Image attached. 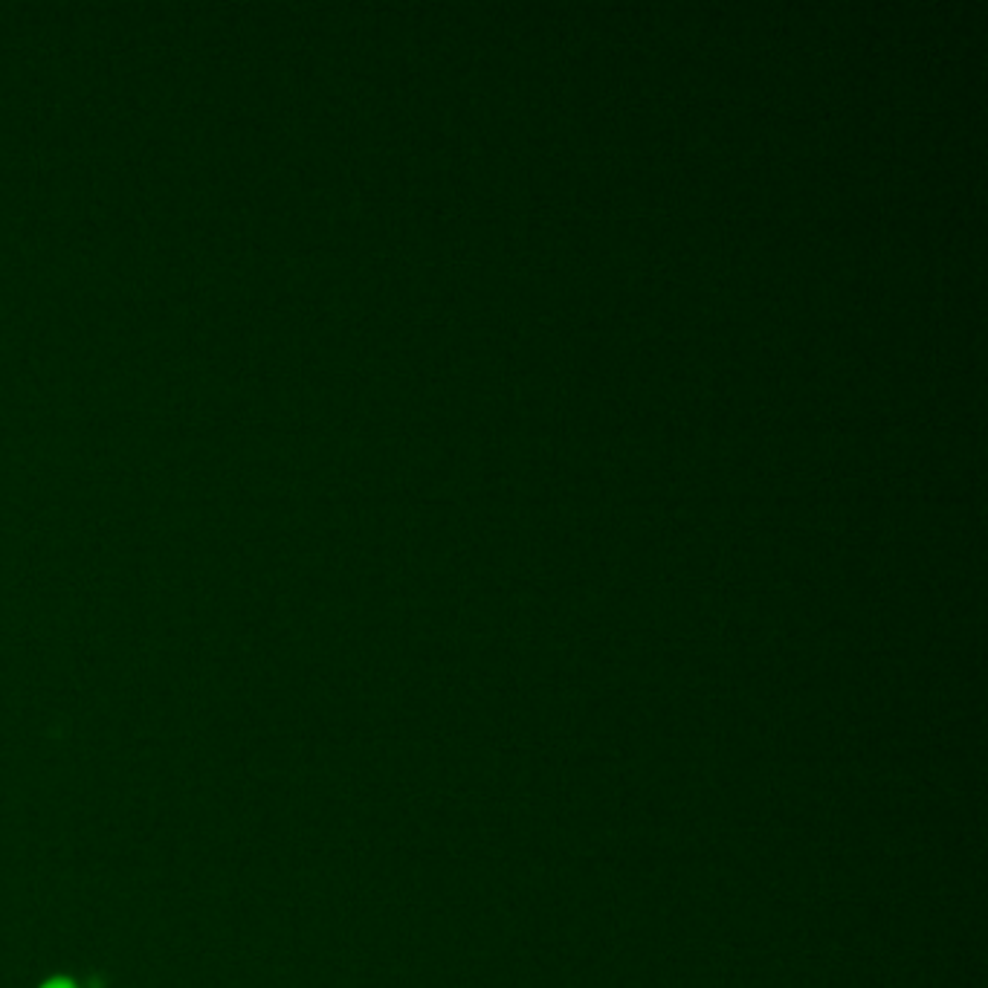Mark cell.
<instances>
[{
  "label": "cell",
  "mask_w": 988,
  "mask_h": 988,
  "mask_svg": "<svg viewBox=\"0 0 988 988\" xmlns=\"http://www.w3.org/2000/svg\"><path fill=\"white\" fill-rule=\"evenodd\" d=\"M47 988H73V986H70V983H50Z\"/></svg>",
  "instance_id": "obj_1"
}]
</instances>
